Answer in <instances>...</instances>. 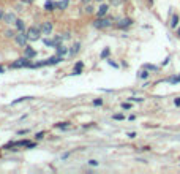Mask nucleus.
Returning <instances> with one entry per match:
<instances>
[{"label": "nucleus", "mask_w": 180, "mask_h": 174, "mask_svg": "<svg viewBox=\"0 0 180 174\" xmlns=\"http://www.w3.org/2000/svg\"><path fill=\"white\" fill-rule=\"evenodd\" d=\"M16 27H18V30H21V32L25 30V24H24L22 19H16Z\"/></svg>", "instance_id": "ddd939ff"}, {"label": "nucleus", "mask_w": 180, "mask_h": 174, "mask_svg": "<svg viewBox=\"0 0 180 174\" xmlns=\"http://www.w3.org/2000/svg\"><path fill=\"white\" fill-rule=\"evenodd\" d=\"M144 68H147V70H150V71H157V70H158L155 65H149V63H147V65H144Z\"/></svg>", "instance_id": "b1692460"}, {"label": "nucleus", "mask_w": 180, "mask_h": 174, "mask_svg": "<svg viewBox=\"0 0 180 174\" xmlns=\"http://www.w3.org/2000/svg\"><path fill=\"white\" fill-rule=\"evenodd\" d=\"M43 136H44V133H43V131H40V133H38V135H36L35 138H36V139H41V138H43Z\"/></svg>", "instance_id": "2f4dec72"}, {"label": "nucleus", "mask_w": 180, "mask_h": 174, "mask_svg": "<svg viewBox=\"0 0 180 174\" xmlns=\"http://www.w3.org/2000/svg\"><path fill=\"white\" fill-rule=\"evenodd\" d=\"M55 127H57V128H62V130H66L68 127H70V122H62V124H57Z\"/></svg>", "instance_id": "6ab92c4d"}, {"label": "nucleus", "mask_w": 180, "mask_h": 174, "mask_svg": "<svg viewBox=\"0 0 180 174\" xmlns=\"http://www.w3.org/2000/svg\"><path fill=\"white\" fill-rule=\"evenodd\" d=\"M27 133H29V130H19L18 135H27Z\"/></svg>", "instance_id": "473e14b6"}, {"label": "nucleus", "mask_w": 180, "mask_h": 174, "mask_svg": "<svg viewBox=\"0 0 180 174\" xmlns=\"http://www.w3.org/2000/svg\"><path fill=\"white\" fill-rule=\"evenodd\" d=\"M93 27L95 29H109L111 25H112V19H109V18H98V19H95L93 22Z\"/></svg>", "instance_id": "f257e3e1"}, {"label": "nucleus", "mask_w": 180, "mask_h": 174, "mask_svg": "<svg viewBox=\"0 0 180 174\" xmlns=\"http://www.w3.org/2000/svg\"><path fill=\"white\" fill-rule=\"evenodd\" d=\"M43 43H44V46H51V48H57V46L60 45L57 40H49V38H44Z\"/></svg>", "instance_id": "9d476101"}, {"label": "nucleus", "mask_w": 180, "mask_h": 174, "mask_svg": "<svg viewBox=\"0 0 180 174\" xmlns=\"http://www.w3.org/2000/svg\"><path fill=\"white\" fill-rule=\"evenodd\" d=\"M24 49H25V51H24L25 57H29V59H33V57L36 56V51H35L33 48H30V46H25Z\"/></svg>", "instance_id": "1a4fd4ad"}, {"label": "nucleus", "mask_w": 180, "mask_h": 174, "mask_svg": "<svg viewBox=\"0 0 180 174\" xmlns=\"http://www.w3.org/2000/svg\"><path fill=\"white\" fill-rule=\"evenodd\" d=\"M98 2H103V0H98Z\"/></svg>", "instance_id": "37998d69"}, {"label": "nucleus", "mask_w": 180, "mask_h": 174, "mask_svg": "<svg viewBox=\"0 0 180 174\" xmlns=\"http://www.w3.org/2000/svg\"><path fill=\"white\" fill-rule=\"evenodd\" d=\"M127 136L133 139V138H136V133H134V131H131V133H128V135H127Z\"/></svg>", "instance_id": "f704fd0d"}, {"label": "nucleus", "mask_w": 180, "mask_h": 174, "mask_svg": "<svg viewBox=\"0 0 180 174\" xmlns=\"http://www.w3.org/2000/svg\"><path fill=\"white\" fill-rule=\"evenodd\" d=\"M93 11H95V8L92 5H87L86 6V13H87V15H93Z\"/></svg>", "instance_id": "5701e85b"}, {"label": "nucleus", "mask_w": 180, "mask_h": 174, "mask_svg": "<svg viewBox=\"0 0 180 174\" xmlns=\"http://www.w3.org/2000/svg\"><path fill=\"white\" fill-rule=\"evenodd\" d=\"M90 166H96V165H98V162H96V160H90Z\"/></svg>", "instance_id": "72a5a7b5"}, {"label": "nucleus", "mask_w": 180, "mask_h": 174, "mask_svg": "<svg viewBox=\"0 0 180 174\" xmlns=\"http://www.w3.org/2000/svg\"><path fill=\"white\" fill-rule=\"evenodd\" d=\"M128 100L130 101H136V103H142L144 101V98H141V97H130Z\"/></svg>", "instance_id": "aec40b11"}, {"label": "nucleus", "mask_w": 180, "mask_h": 174, "mask_svg": "<svg viewBox=\"0 0 180 174\" xmlns=\"http://www.w3.org/2000/svg\"><path fill=\"white\" fill-rule=\"evenodd\" d=\"M122 108L123 109H131V103H122Z\"/></svg>", "instance_id": "cd10ccee"}, {"label": "nucleus", "mask_w": 180, "mask_h": 174, "mask_svg": "<svg viewBox=\"0 0 180 174\" xmlns=\"http://www.w3.org/2000/svg\"><path fill=\"white\" fill-rule=\"evenodd\" d=\"M149 74H150V73H149V70H147V68H144V70H141V71H139V74H137V76H139V79H147V78H149Z\"/></svg>", "instance_id": "2eb2a0df"}, {"label": "nucleus", "mask_w": 180, "mask_h": 174, "mask_svg": "<svg viewBox=\"0 0 180 174\" xmlns=\"http://www.w3.org/2000/svg\"><path fill=\"white\" fill-rule=\"evenodd\" d=\"M112 117H114L115 120H123V119H125V116H123V114H114Z\"/></svg>", "instance_id": "bb28decb"}, {"label": "nucleus", "mask_w": 180, "mask_h": 174, "mask_svg": "<svg viewBox=\"0 0 180 174\" xmlns=\"http://www.w3.org/2000/svg\"><path fill=\"white\" fill-rule=\"evenodd\" d=\"M169 83H171V84H177V83H180V74H178V76L171 78V79H169Z\"/></svg>", "instance_id": "4be33fe9"}, {"label": "nucleus", "mask_w": 180, "mask_h": 174, "mask_svg": "<svg viewBox=\"0 0 180 174\" xmlns=\"http://www.w3.org/2000/svg\"><path fill=\"white\" fill-rule=\"evenodd\" d=\"M30 65H32V62L29 57H21L16 62H13L10 65V68H30Z\"/></svg>", "instance_id": "f03ea898"}, {"label": "nucleus", "mask_w": 180, "mask_h": 174, "mask_svg": "<svg viewBox=\"0 0 180 174\" xmlns=\"http://www.w3.org/2000/svg\"><path fill=\"white\" fill-rule=\"evenodd\" d=\"M33 97H21V98H18V100H15L11 104H18V103H21V101H27V100H32Z\"/></svg>", "instance_id": "f3484780"}, {"label": "nucleus", "mask_w": 180, "mask_h": 174, "mask_svg": "<svg viewBox=\"0 0 180 174\" xmlns=\"http://www.w3.org/2000/svg\"><path fill=\"white\" fill-rule=\"evenodd\" d=\"M107 63H109L111 66H114V68H119V65H117L115 62H112V60H107Z\"/></svg>", "instance_id": "7c9ffc66"}, {"label": "nucleus", "mask_w": 180, "mask_h": 174, "mask_svg": "<svg viewBox=\"0 0 180 174\" xmlns=\"http://www.w3.org/2000/svg\"><path fill=\"white\" fill-rule=\"evenodd\" d=\"M57 52H59V56H63V54H66V48H63L62 45H59L57 46Z\"/></svg>", "instance_id": "a211bd4d"}, {"label": "nucleus", "mask_w": 180, "mask_h": 174, "mask_svg": "<svg viewBox=\"0 0 180 174\" xmlns=\"http://www.w3.org/2000/svg\"><path fill=\"white\" fill-rule=\"evenodd\" d=\"M177 35H178V36H180V27H178V30H177Z\"/></svg>", "instance_id": "a19ab883"}, {"label": "nucleus", "mask_w": 180, "mask_h": 174, "mask_svg": "<svg viewBox=\"0 0 180 174\" xmlns=\"http://www.w3.org/2000/svg\"><path fill=\"white\" fill-rule=\"evenodd\" d=\"M51 32H52V24H51L49 21L41 25V33H43V35H49Z\"/></svg>", "instance_id": "6e6552de"}, {"label": "nucleus", "mask_w": 180, "mask_h": 174, "mask_svg": "<svg viewBox=\"0 0 180 174\" xmlns=\"http://www.w3.org/2000/svg\"><path fill=\"white\" fill-rule=\"evenodd\" d=\"M5 35H6L8 38H11V36H16V33H15V30H6V32H5Z\"/></svg>", "instance_id": "a878e982"}, {"label": "nucleus", "mask_w": 180, "mask_h": 174, "mask_svg": "<svg viewBox=\"0 0 180 174\" xmlns=\"http://www.w3.org/2000/svg\"><path fill=\"white\" fill-rule=\"evenodd\" d=\"M109 52H111V51H109V48H106V49L101 52V56H100V57H101V59H106V57L109 56Z\"/></svg>", "instance_id": "393cba45"}, {"label": "nucleus", "mask_w": 180, "mask_h": 174, "mask_svg": "<svg viewBox=\"0 0 180 174\" xmlns=\"http://www.w3.org/2000/svg\"><path fill=\"white\" fill-rule=\"evenodd\" d=\"M57 6H59L60 10H65V8L68 6V0H63V2H60V3H57Z\"/></svg>", "instance_id": "412c9836"}, {"label": "nucleus", "mask_w": 180, "mask_h": 174, "mask_svg": "<svg viewBox=\"0 0 180 174\" xmlns=\"http://www.w3.org/2000/svg\"><path fill=\"white\" fill-rule=\"evenodd\" d=\"M82 2H84V3H89V2H90V0H82Z\"/></svg>", "instance_id": "ea45409f"}, {"label": "nucleus", "mask_w": 180, "mask_h": 174, "mask_svg": "<svg viewBox=\"0 0 180 174\" xmlns=\"http://www.w3.org/2000/svg\"><path fill=\"white\" fill-rule=\"evenodd\" d=\"M93 104H95V106H101V104H103V100H101V98H100V100H95Z\"/></svg>", "instance_id": "c756f323"}, {"label": "nucleus", "mask_w": 180, "mask_h": 174, "mask_svg": "<svg viewBox=\"0 0 180 174\" xmlns=\"http://www.w3.org/2000/svg\"><path fill=\"white\" fill-rule=\"evenodd\" d=\"M123 0H112V5H120Z\"/></svg>", "instance_id": "c9c22d12"}, {"label": "nucleus", "mask_w": 180, "mask_h": 174, "mask_svg": "<svg viewBox=\"0 0 180 174\" xmlns=\"http://www.w3.org/2000/svg\"><path fill=\"white\" fill-rule=\"evenodd\" d=\"M174 104L177 106V108H180V97H175L174 98Z\"/></svg>", "instance_id": "c85d7f7f"}, {"label": "nucleus", "mask_w": 180, "mask_h": 174, "mask_svg": "<svg viewBox=\"0 0 180 174\" xmlns=\"http://www.w3.org/2000/svg\"><path fill=\"white\" fill-rule=\"evenodd\" d=\"M169 60H171V57H166V59L163 60V65H168V62H169Z\"/></svg>", "instance_id": "4c0bfd02"}, {"label": "nucleus", "mask_w": 180, "mask_h": 174, "mask_svg": "<svg viewBox=\"0 0 180 174\" xmlns=\"http://www.w3.org/2000/svg\"><path fill=\"white\" fill-rule=\"evenodd\" d=\"M40 33H41V27H30L27 30V38H29L30 41H35V40L40 38Z\"/></svg>", "instance_id": "7ed1b4c3"}, {"label": "nucleus", "mask_w": 180, "mask_h": 174, "mask_svg": "<svg viewBox=\"0 0 180 174\" xmlns=\"http://www.w3.org/2000/svg\"><path fill=\"white\" fill-rule=\"evenodd\" d=\"M15 40H16V43H18L19 46H22V48H25V46H27V41H29V38H27V33H24V32H21L19 35H16Z\"/></svg>", "instance_id": "20e7f679"}, {"label": "nucleus", "mask_w": 180, "mask_h": 174, "mask_svg": "<svg viewBox=\"0 0 180 174\" xmlns=\"http://www.w3.org/2000/svg\"><path fill=\"white\" fill-rule=\"evenodd\" d=\"M16 15H15V13H6V15L3 16V22H6V24H16Z\"/></svg>", "instance_id": "0eeeda50"}, {"label": "nucleus", "mask_w": 180, "mask_h": 174, "mask_svg": "<svg viewBox=\"0 0 180 174\" xmlns=\"http://www.w3.org/2000/svg\"><path fill=\"white\" fill-rule=\"evenodd\" d=\"M178 22H180V16L178 15H172V18H171V27L175 29L178 25Z\"/></svg>", "instance_id": "9b49d317"}, {"label": "nucleus", "mask_w": 180, "mask_h": 174, "mask_svg": "<svg viewBox=\"0 0 180 174\" xmlns=\"http://www.w3.org/2000/svg\"><path fill=\"white\" fill-rule=\"evenodd\" d=\"M0 73H3V68H2V66H0Z\"/></svg>", "instance_id": "79ce46f5"}, {"label": "nucleus", "mask_w": 180, "mask_h": 174, "mask_svg": "<svg viewBox=\"0 0 180 174\" xmlns=\"http://www.w3.org/2000/svg\"><path fill=\"white\" fill-rule=\"evenodd\" d=\"M3 16H5V11H3V10H0V21L3 19Z\"/></svg>", "instance_id": "e433bc0d"}, {"label": "nucleus", "mask_w": 180, "mask_h": 174, "mask_svg": "<svg viewBox=\"0 0 180 174\" xmlns=\"http://www.w3.org/2000/svg\"><path fill=\"white\" fill-rule=\"evenodd\" d=\"M107 11H109V5L101 3L100 8H98V11H96V16H98V18H104V16L107 15Z\"/></svg>", "instance_id": "423d86ee"}, {"label": "nucleus", "mask_w": 180, "mask_h": 174, "mask_svg": "<svg viewBox=\"0 0 180 174\" xmlns=\"http://www.w3.org/2000/svg\"><path fill=\"white\" fill-rule=\"evenodd\" d=\"M55 6H57V3H54V2H46L44 3V10L46 11H52Z\"/></svg>", "instance_id": "4468645a"}, {"label": "nucleus", "mask_w": 180, "mask_h": 174, "mask_svg": "<svg viewBox=\"0 0 180 174\" xmlns=\"http://www.w3.org/2000/svg\"><path fill=\"white\" fill-rule=\"evenodd\" d=\"M82 68H84V63H82V62H77L76 66H74L73 74H81V73H82Z\"/></svg>", "instance_id": "f8f14e48"}, {"label": "nucleus", "mask_w": 180, "mask_h": 174, "mask_svg": "<svg viewBox=\"0 0 180 174\" xmlns=\"http://www.w3.org/2000/svg\"><path fill=\"white\" fill-rule=\"evenodd\" d=\"M79 48H81V45H79V43H74V46L70 49V54H71V56L77 54V52H79Z\"/></svg>", "instance_id": "dca6fc26"}, {"label": "nucleus", "mask_w": 180, "mask_h": 174, "mask_svg": "<svg viewBox=\"0 0 180 174\" xmlns=\"http://www.w3.org/2000/svg\"><path fill=\"white\" fill-rule=\"evenodd\" d=\"M131 25H133V19H130V18L120 19V21L117 22V27H119V29H128V27H131Z\"/></svg>", "instance_id": "39448f33"}, {"label": "nucleus", "mask_w": 180, "mask_h": 174, "mask_svg": "<svg viewBox=\"0 0 180 174\" xmlns=\"http://www.w3.org/2000/svg\"><path fill=\"white\" fill-rule=\"evenodd\" d=\"M21 2H24V3H32L33 0H21Z\"/></svg>", "instance_id": "58836bf2"}]
</instances>
